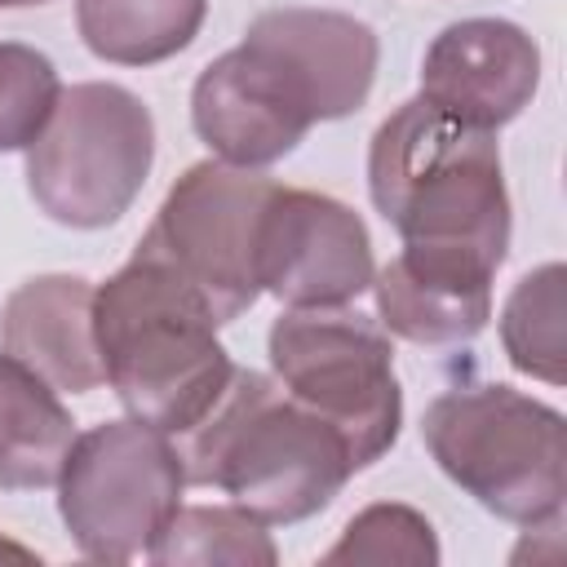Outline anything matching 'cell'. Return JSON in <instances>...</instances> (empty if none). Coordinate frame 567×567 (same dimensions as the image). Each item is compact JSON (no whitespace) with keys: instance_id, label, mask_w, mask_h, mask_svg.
<instances>
[{"instance_id":"ba28073f","label":"cell","mask_w":567,"mask_h":567,"mask_svg":"<svg viewBox=\"0 0 567 567\" xmlns=\"http://www.w3.org/2000/svg\"><path fill=\"white\" fill-rule=\"evenodd\" d=\"M279 182L226 159L190 164L164 195L137 248L164 257L213 310L217 323L239 319L257 297V226Z\"/></svg>"},{"instance_id":"277c9868","label":"cell","mask_w":567,"mask_h":567,"mask_svg":"<svg viewBox=\"0 0 567 567\" xmlns=\"http://www.w3.org/2000/svg\"><path fill=\"white\" fill-rule=\"evenodd\" d=\"M421 434L439 470L496 518L563 527L567 425L549 403L514 385H456L425 408Z\"/></svg>"},{"instance_id":"ffe728a7","label":"cell","mask_w":567,"mask_h":567,"mask_svg":"<svg viewBox=\"0 0 567 567\" xmlns=\"http://www.w3.org/2000/svg\"><path fill=\"white\" fill-rule=\"evenodd\" d=\"M58 71L40 49L0 44V151H27L58 106Z\"/></svg>"},{"instance_id":"d6986e66","label":"cell","mask_w":567,"mask_h":567,"mask_svg":"<svg viewBox=\"0 0 567 567\" xmlns=\"http://www.w3.org/2000/svg\"><path fill=\"white\" fill-rule=\"evenodd\" d=\"M323 563H439L434 527L412 505H368L341 532V540L323 554Z\"/></svg>"},{"instance_id":"ac0fdd59","label":"cell","mask_w":567,"mask_h":567,"mask_svg":"<svg viewBox=\"0 0 567 567\" xmlns=\"http://www.w3.org/2000/svg\"><path fill=\"white\" fill-rule=\"evenodd\" d=\"M155 563H230V567H270L279 554L266 536V523L252 518L239 505H177L168 527L155 536L151 554Z\"/></svg>"},{"instance_id":"7402d4cb","label":"cell","mask_w":567,"mask_h":567,"mask_svg":"<svg viewBox=\"0 0 567 567\" xmlns=\"http://www.w3.org/2000/svg\"><path fill=\"white\" fill-rule=\"evenodd\" d=\"M22 4H44V0H0V9H22Z\"/></svg>"},{"instance_id":"44dd1931","label":"cell","mask_w":567,"mask_h":567,"mask_svg":"<svg viewBox=\"0 0 567 567\" xmlns=\"http://www.w3.org/2000/svg\"><path fill=\"white\" fill-rule=\"evenodd\" d=\"M0 563H35V554H31L27 545H18V540L0 536Z\"/></svg>"},{"instance_id":"30bf717a","label":"cell","mask_w":567,"mask_h":567,"mask_svg":"<svg viewBox=\"0 0 567 567\" xmlns=\"http://www.w3.org/2000/svg\"><path fill=\"white\" fill-rule=\"evenodd\" d=\"M190 124L208 151L235 168H266L297 151L315 115L292 80L252 44L213 58L190 89Z\"/></svg>"},{"instance_id":"8992f818","label":"cell","mask_w":567,"mask_h":567,"mask_svg":"<svg viewBox=\"0 0 567 567\" xmlns=\"http://www.w3.org/2000/svg\"><path fill=\"white\" fill-rule=\"evenodd\" d=\"M270 368L297 403L341 430L354 470L394 447L403 394L394 346L377 319L346 306L288 310L270 328Z\"/></svg>"},{"instance_id":"4fadbf2b","label":"cell","mask_w":567,"mask_h":567,"mask_svg":"<svg viewBox=\"0 0 567 567\" xmlns=\"http://www.w3.org/2000/svg\"><path fill=\"white\" fill-rule=\"evenodd\" d=\"M244 44L261 49L297 84L315 124L359 111L381 58L372 27L337 9H270L248 22Z\"/></svg>"},{"instance_id":"5bb4252c","label":"cell","mask_w":567,"mask_h":567,"mask_svg":"<svg viewBox=\"0 0 567 567\" xmlns=\"http://www.w3.org/2000/svg\"><path fill=\"white\" fill-rule=\"evenodd\" d=\"M93 284L75 275H40L9 292L0 310V354L18 359L53 390H97L102 354L93 328Z\"/></svg>"},{"instance_id":"8fae6325","label":"cell","mask_w":567,"mask_h":567,"mask_svg":"<svg viewBox=\"0 0 567 567\" xmlns=\"http://www.w3.org/2000/svg\"><path fill=\"white\" fill-rule=\"evenodd\" d=\"M540 84L536 40L505 18H465L434 35L421 62V97L461 124L496 133Z\"/></svg>"},{"instance_id":"9c48e42d","label":"cell","mask_w":567,"mask_h":567,"mask_svg":"<svg viewBox=\"0 0 567 567\" xmlns=\"http://www.w3.org/2000/svg\"><path fill=\"white\" fill-rule=\"evenodd\" d=\"M372 239L354 208L319 190L275 186L257 226V284L288 310L350 306L372 288Z\"/></svg>"},{"instance_id":"7a4b0ae2","label":"cell","mask_w":567,"mask_h":567,"mask_svg":"<svg viewBox=\"0 0 567 567\" xmlns=\"http://www.w3.org/2000/svg\"><path fill=\"white\" fill-rule=\"evenodd\" d=\"M102 377L128 416L186 434L226 390L235 363L217 341L208 301L155 252L133 248L93 292Z\"/></svg>"},{"instance_id":"52a82bcc","label":"cell","mask_w":567,"mask_h":567,"mask_svg":"<svg viewBox=\"0 0 567 567\" xmlns=\"http://www.w3.org/2000/svg\"><path fill=\"white\" fill-rule=\"evenodd\" d=\"M186 470L173 434L128 416L75 434L58 474V514L93 563H133L182 505Z\"/></svg>"},{"instance_id":"5b68a950","label":"cell","mask_w":567,"mask_h":567,"mask_svg":"<svg viewBox=\"0 0 567 567\" xmlns=\"http://www.w3.org/2000/svg\"><path fill=\"white\" fill-rule=\"evenodd\" d=\"M155 159V120L124 84L89 80L58 93L40 137L27 146L31 199L75 230L111 226L142 195Z\"/></svg>"},{"instance_id":"7c38bea8","label":"cell","mask_w":567,"mask_h":567,"mask_svg":"<svg viewBox=\"0 0 567 567\" xmlns=\"http://www.w3.org/2000/svg\"><path fill=\"white\" fill-rule=\"evenodd\" d=\"M496 261L474 248L403 244L377 275V315L385 332L416 346H456L483 332L492 315Z\"/></svg>"},{"instance_id":"e0dca14e","label":"cell","mask_w":567,"mask_h":567,"mask_svg":"<svg viewBox=\"0 0 567 567\" xmlns=\"http://www.w3.org/2000/svg\"><path fill=\"white\" fill-rule=\"evenodd\" d=\"M563 266L549 261L523 275L501 310V341L518 372L563 385L567 381V337H563Z\"/></svg>"},{"instance_id":"9a60e30c","label":"cell","mask_w":567,"mask_h":567,"mask_svg":"<svg viewBox=\"0 0 567 567\" xmlns=\"http://www.w3.org/2000/svg\"><path fill=\"white\" fill-rule=\"evenodd\" d=\"M71 443L75 421L62 408L58 390L18 359L0 354V487H58Z\"/></svg>"},{"instance_id":"3957f363","label":"cell","mask_w":567,"mask_h":567,"mask_svg":"<svg viewBox=\"0 0 567 567\" xmlns=\"http://www.w3.org/2000/svg\"><path fill=\"white\" fill-rule=\"evenodd\" d=\"M368 190L403 244L474 248L505 261L509 195L496 133L412 97L372 133Z\"/></svg>"},{"instance_id":"6da1fadb","label":"cell","mask_w":567,"mask_h":567,"mask_svg":"<svg viewBox=\"0 0 567 567\" xmlns=\"http://www.w3.org/2000/svg\"><path fill=\"white\" fill-rule=\"evenodd\" d=\"M177 452L186 483L221 487L261 523H301L328 509L354 474L341 430L252 368L230 372Z\"/></svg>"},{"instance_id":"2e32d148","label":"cell","mask_w":567,"mask_h":567,"mask_svg":"<svg viewBox=\"0 0 567 567\" xmlns=\"http://www.w3.org/2000/svg\"><path fill=\"white\" fill-rule=\"evenodd\" d=\"M208 0H75L89 53L120 66H151L182 53L204 27Z\"/></svg>"}]
</instances>
